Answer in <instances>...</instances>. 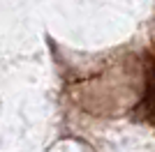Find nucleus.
Returning a JSON list of instances; mask_svg holds the SVG:
<instances>
[{"label": "nucleus", "mask_w": 155, "mask_h": 152, "mask_svg": "<svg viewBox=\"0 0 155 152\" xmlns=\"http://www.w3.org/2000/svg\"><path fill=\"white\" fill-rule=\"evenodd\" d=\"M137 111L143 122L155 125V58L150 53H146V90Z\"/></svg>", "instance_id": "nucleus-1"}]
</instances>
